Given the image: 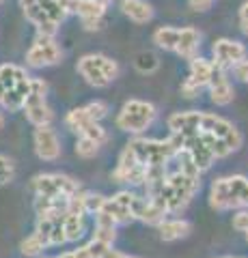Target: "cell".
Segmentation results:
<instances>
[{
    "label": "cell",
    "instance_id": "1",
    "mask_svg": "<svg viewBox=\"0 0 248 258\" xmlns=\"http://www.w3.org/2000/svg\"><path fill=\"white\" fill-rule=\"evenodd\" d=\"M199 187H201V179L199 176H190L175 170L171 174H166L164 185L160 187L158 196L149 200H154L156 205L162 207V211L166 215H175V213H181L190 205V200L194 198Z\"/></svg>",
    "mask_w": 248,
    "mask_h": 258
},
{
    "label": "cell",
    "instance_id": "2",
    "mask_svg": "<svg viewBox=\"0 0 248 258\" xmlns=\"http://www.w3.org/2000/svg\"><path fill=\"white\" fill-rule=\"evenodd\" d=\"M210 207L216 211L248 209V179L242 174L216 179L210 187Z\"/></svg>",
    "mask_w": 248,
    "mask_h": 258
},
{
    "label": "cell",
    "instance_id": "3",
    "mask_svg": "<svg viewBox=\"0 0 248 258\" xmlns=\"http://www.w3.org/2000/svg\"><path fill=\"white\" fill-rule=\"evenodd\" d=\"M127 149L132 151V155L136 157L140 166H169V161L177 155V149L171 142V138L166 140H147V138H134Z\"/></svg>",
    "mask_w": 248,
    "mask_h": 258
},
{
    "label": "cell",
    "instance_id": "4",
    "mask_svg": "<svg viewBox=\"0 0 248 258\" xmlns=\"http://www.w3.org/2000/svg\"><path fill=\"white\" fill-rule=\"evenodd\" d=\"M156 116H158V110L154 103L142 101V99H130L123 103L121 112L117 114V127L121 129V132L138 136L145 132L147 127H151Z\"/></svg>",
    "mask_w": 248,
    "mask_h": 258
},
{
    "label": "cell",
    "instance_id": "5",
    "mask_svg": "<svg viewBox=\"0 0 248 258\" xmlns=\"http://www.w3.org/2000/svg\"><path fill=\"white\" fill-rule=\"evenodd\" d=\"M33 189L37 196L43 198H71L80 191V183L74 176L50 172V174H37L33 179Z\"/></svg>",
    "mask_w": 248,
    "mask_h": 258
},
{
    "label": "cell",
    "instance_id": "6",
    "mask_svg": "<svg viewBox=\"0 0 248 258\" xmlns=\"http://www.w3.org/2000/svg\"><path fill=\"white\" fill-rule=\"evenodd\" d=\"M45 93H47V84L43 80L30 78V93L26 101H24V110H26V118L37 127L50 125L54 118V112L45 101Z\"/></svg>",
    "mask_w": 248,
    "mask_h": 258
},
{
    "label": "cell",
    "instance_id": "7",
    "mask_svg": "<svg viewBox=\"0 0 248 258\" xmlns=\"http://www.w3.org/2000/svg\"><path fill=\"white\" fill-rule=\"evenodd\" d=\"M199 132H205V134H212V136H216V138H220L233 153L242 149V144H244L242 132H239L231 120L222 118L218 114H210V112H201Z\"/></svg>",
    "mask_w": 248,
    "mask_h": 258
},
{
    "label": "cell",
    "instance_id": "8",
    "mask_svg": "<svg viewBox=\"0 0 248 258\" xmlns=\"http://www.w3.org/2000/svg\"><path fill=\"white\" fill-rule=\"evenodd\" d=\"M61 58H63V52L57 45V41H54V37H43V35H37L33 47L26 54V62L35 69L52 67V64L61 62Z\"/></svg>",
    "mask_w": 248,
    "mask_h": 258
},
{
    "label": "cell",
    "instance_id": "9",
    "mask_svg": "<svg viewBox=\"0 0 248 258\" xmlns=\"http://www.w3.org/2000/svg\"><path fill=\"white\" fill-rule=\"evenodd\" d=\"M65 123H67V127L71 129V132H76L80 136V138H89L93 142H97L100 147L108 140L106 129H104L100 123H95V120H91L89 116H86L84 108L71 110L69 114L65 116Z\"/></svg>",
    "mask_w": 248,
    "mask_h": 258
},
{
    "label": "cell",
    "instance_id": "10",
    "mask_svg": "<svg viewBox=\"0 0 248 258\" xmlns=\"http://www.w3.org/2000/svg\"><path fill=\"white\" fill-rule=\"evenodd\" d=\"M212 71H214V62L212 60H205L201 56L190 60V76L183 80L181 84V93L186 97H196L203 88L210 84V78H212Z\"/></svg>",
    "mask_w": 248,
    "mask_h": 258
},
{
    "label": "cell",
    "instance_id": "11",
    "mask_svg": "<svg viewBox=\"0 0 248 258\" xmlns=\"http://www.w3.org/2000/svg\"><path fill=\"white\" fill-rule=\"evenodd\" d=\"M214 52V67L218 69H231L233 64H237L239 60L246 58V45L239 43V41H233V39H218L212 47Z\"/></svg>",
    "mask_w": 248,
    "mask_h": 258
},
{
    "label": "cell",
    "instance_id": "12",
    "mask_svg": "<svg viewBox=\"0 0 248 258\" xmlns=\"http://www.w3.org/2000/svg\"><path fill=\"white\" fill-rule=\"evenodd\" d=\"M134 196H136V194L130 191V189L119 191V194H115L113 198H106V203H104L100 213L110 217L115 226L130 224L134 220V217H132V200H134Z\"/></svg>",
    "mask_w": 248,
    "mask_h": 258
},
{
    "label": "cell",
    "instance_id": "13",
    "mask_svg": "<svg viewBox=\"0 0 248 258\" xmlns=\"http://www.w3.org/2000/svg\"><path fill=\"white\" fill-rule=\"evenodd\" d=\"M35 153L43 161H54L61 157V140L50 125L35 129Z\"/></svg>",
    "mask_w": 248,
    "mask_h": 258
},
{
    "label": "cell",
    "instance_id": "14",
    "mask_svg": "<svg viewBox=\"0 0 248 258\" xmlns=\"http://www.w3.org/2000/svg\"><path fill=\"white\" fill-rule=\"evenodd\" d=\"M207 88H210L212 101L216 103V106H229V103L233 101V97H235V91H233V86H231V82H229L225 69H218V67H214Z\"/></svg>",
    "mask_w": 248,
    "mask_h": 258
},
{
    "label": "cell",
    "instance_id": "15",
    "mask_svg": "<svg viewBox=\"0 0 248 258\" xmlns=\"http://www.w3.org/2000/svg\"><path fill=\"white\" fill-rule=\"evenodd\" d=\"M169 129L171 134L177 136H192L199 132V123H201V112L190 110V112H175L169 116Z\"/></svg>",
    "mask_w": 248,
    "mask_h": 258
},
{
    "label": "cell",
    "instance_id": "16",
    "mask_svg": "<svg viewBox=\"0 0 248 258\" xmlns=\"http://www.w3.org/2000/svg\"><path fill=\"white\" fill-rule=\"evenodd\" d=\"M78 74L84 78L86 84H91L95 88H106L110 84V80L102 74V69L97 67V62H95V56L93 54H86L82 58L78 60Z\"/></svg>",
    "mask_w": 248,
    "mask_h": 258
},
{
    "label": "cell",
    "instance_id": "17",
    "mask_svg": "<svg viewBox=\"0 0 248 258\" xmlns=\"http://www.w3.org/2000/svg\"><path fill=\"white\" fill-rule=\"evenodd\" d=\"M201 47V32H199L194 26H186V28H179V41H177V52L181 58L192 60L196 58V52Z\"/></svg>",
    "mask_w": 248,
    "mask_h": 258
},
{
    "label": "cell",
    "instance_id": "18",
    "mask_svg": "<svg viewBox=\"0 0 248 258\" xmlns=\"http://www.w3.org/2000/svg\"><path fill=\"white\" fill-rule=\"evenodd\" d=\"M158 230L162 241H179V239H186L192 232V224L188 220H181V217H173V220L160 222Z\"/></svg>",
    "mask_w": 248,
    "mask_h": 258
},
{
    "label": "cell",
    "instance_id": "19",
    "mask_svg": "<svg viewBox=\"0 0 248 258\" xmlns=\"http://www.w3.org/2000/svg\"><path fill=\"white\" fill-rule=\"evenodd\" d=\"M121 11L136 24H147L154 18V7L145 0H121Z\"/></svg>",
    "mask_w": 248,
    "mask_h": 258
},
{
    "label": "cell",
    "instance_id": "20",
    "mask_svg": "<svg viewBox=\"0 0 248 258\" xmlns=\"http://www.w3.org/2000/svg\"><path fill=\"white\" fill-rule=\"evenodd\" d=\"M63 230H65V241H78L84 237L86 224H84V215L78 213H65L63 217Z\"/></svg>",
    "mask_w": 248,
    "mask_h": 258
},
{
    "label": "cell",
    "instance_id": "21",
    "mask_svg": "<svg viewBox=\"0 0 248 258\" xmlns=\"http://www.w3.org/2000/svg\"><path fill=\"white\" fill-rule=\"evenodd\" d=\"M115 237H117V226L113 224V220H110V217H106L104 213L95 215V235H93V239L102 241V243L113 245Z\"/></svg>",
    "mask_w": 248,
    "mask_h": 258
},
{
    "label": "cell",
    "instance_id": "22",
    "mask_svg": "<svg viewBox=\"0 0 248 258\" xmlns=\"http://www.w3.org/2000/svg\"><path fill=\"white\" fill-rule=\"evenodd\" d=\"M177 41H179V28H175V26H160L154 32V43L166 52H175Z\"/></svg>",
    "mask_w": 248,
    "mask_h": 258
},
{
    "label": "cell",
    "instance_id": "23",
    "mask_svg": "<svg viewBox=\"0 0 248 258\" xmlns=\"http://www.w3.org/2000/svg\"><path fill=\"white\" fill-rule=\"evenodd\" d=\"M26 78L28 74L18 64H0V84H3L5 91H11Z\"/></svg>",
    "mask_w": 248,
    "mask_h": 258
},
{
    "label": "cell",
    "instance_id": "24",
    "mask_svg": "<svg viewBox=\"0 0 248 258\" xmlns=\"http://www.w3.org/2000/svg\"><path fill=\"white\" fill-rule=\"evenodd\" d=\"M134 64L140 74H154V71L160 67V60H158V56L154 52H140L138 56H136Z\"/></svg>",
    "mask_w": 248,
    "mask_h": 258
},
{
    "label": "cell",
    "instance_id": "25",
    "mask_svg": "<svg viewBox=\"0 0 248 258\" xmlns=\"http://www.w3.org/2000/svg\"><path fill=\"white\" fill-rule=\"evenodd\" d=\"M20 249H22L24 256H28V258H39V254H41L43 249H45V245H43V241L33 232V235L26 237V239H24L22 243H20Z\"/></svg>",
    "mask_w": 248,
    "mask_h": 258
},
{
    "label": "cell",
    "instance_id": "26",
    "mask_svg": "<svg viewBox=\"0 0 248 258\" xmlns=\"http://www.w3.org/2000/svg\"><path fill=\"white\" fill-rule=\"evenodd\" d=\"M93 56H95V62H97V67L102 69V74L106 76L110 82L117 80V76H119V64H117V60L108 58V56H104V54H93Z\"/></svg>",
    "mask_w": 248,
    "mask_h": 258
},
{
    "label": "cell",
    "instance_id": "27",
    "mask_svg": "<svg viewBox=\"0 0 248 258\" xmlns=\"http://www.w3.org/2000/svg\"><path fill=\"white\" fill-rule=\"evenodd\" d=\"M24 101H26V97H22L15 88H11V91H5L3 99H0V103L9 110V112H15V110H22L24 108Z\"/></svg>",
    "mask_w": 248,
    "mask_h": 258
},
{
    "label": "cell",
    "instance_id": "28",
    "mask_svg": "<svg viewBox=\"0 0 248 258\" xmlns=\"http://www.w3.org/2000/svg\"><path fill=\"white\" fill-rule=\"evenodd\" d=\"M104 203H106V196H102V194H91V191H84V213L97 215V213L102 211Z\"/></svg>",
    "mask_w": 248,
    "mask_h": 258
},
{
    "label": "cell",
    "instance_id": "29",
    "mask_svg": "<svg viewBox=\"0 0 248 258\" xmlns=\"http://www.w3.org/2000/svg\"><path fill=\"white\" fill-rule=\"evenodd\" d=\"M84 112H86V116H89L91 120L100 123V120L108 114V103H106V101L95 99V101H91V103H86V106H84Z\"/></svg>",
    "mask_w": 248,
    "mask_h": 258
},
{
    "label": "cell",
    "instance_id": "30",
    "mask_svg": "<svg viewBox=\"0 0 248 258\" xmlns=\"http://www.w3.org/2000/svg\"><path fill=\"white\" fill-rule=\"evenodd\" d=\"M97 151H100L97 142H93L89 138H78V142H76V155L84 157V159H91V157L97 155Z\"/></svg>",
    "mask_w": 248,
    "mask_h": 258
},
{
    "label": "cell",
    "instance_id": "31",
    "mask_svg": "<svg viewBox=\"0 0 248 258\" xmlns=\"http://www.w3.org/2000/svg\"><path fill=\"white\" fill-rule=\"evenodd\" d=\"M13 174H15V168H13V161L9 157L0 155V185H7L13 181Z\"/></svg>",
    "mask_w": 248,
    "mask_h": 258
},
{
    "label": "cell",
    "instance_id": "32",
    "mask_svg": "<svg viewBox=\"0 0 248 258\" xmlns=\"http://www.w3.org/2000/svg\"><path fill=\"white\" fill-rule=\"evenodd\" d=\"M233 76L239 80V82H244V84H248V58H244V60H239L237 64H233Z\"/></svg>",
    "mask_w": 248,
    "mask_h": 258
},
{
    "label": "cell",
    "instance_id": "33",
    "mask_svg": "<svg viewBox=\"0 0 248 258\" xmlns=\"http://www.w3.org/2000/svg\"><path fill=\"white\" fill-rule=\"evenodd\" d=\"M239 26H242V30L248 35V3L239 7Z\"/></svg>",
    "mask_w": 248,
    "mask_h": 258
},
{
    "label": "cell",
    "instance_id": "34",
    "mask_svg": "<svg viewBox=\"0 0 248 258\" xmlns=\"http://www.w3.org/2000/svg\"><path fill=\"white\" fill-rule=\"evenodd\" d=\"M214 5V0H190V7L194 11H207Z\"/></svg>",
    "mask_w": 248,
    "mask_h": 258
},
{
    "label": "cell",
    "instance_id": "35",
    "mask_svg": "<svg viewBox=\"0 0 248 258\" xmlns=\"http://www.w3.org/2000/svg\"><path fill=\"white\" fill-rule=\"evenodd\" d=\"M102 258H127V256H125L123 252H119V249H113V245H110L106 252L102 254Z\"/></svg>",
    "mask_w": 248,
    "mask_h": 258
},
{
    "label": "cell",
    "instance_id": "36",
    "mask_svg": "<svg viewBox=\"0 0 248 258\" xmlns=\"http://www.w3.org/2000/svg\"><path fill=\"white\" fill-rule=\"evenodd\" d=\"M74 254H76V258H91V254H89V249H86V245L74 249Z\"/></svg>",
    "mask_w": 248,
    "mask_h": 258
},
{
    "label": "cell",
    "instance_id": "37",
    "mask_svg": "<svg viewBox=\"0 0 248 258\" xmlns=\"http://www.w3.org/2000/svg\"><path fill=\"white\" fill-rule=\"evenodd\" d=\"M59 258H76V254H74V249H71V252H63Z\"/></svg>",
    "mask_w": 248,
    "mask_h": 258
},
{
    "label": "cell",
    "instance_id": "38",
    "mask_svg": "<svg viewBox=\"0 0 248 258\" xmlns=\"http://www.w3.org/2000/svg\"><path fill=\"white\" fill-rule=\"evenodd\" d=\"M5 127V116H3V112H0V129Z\"/></svg>",
    "mask_w": 248,
    "mask_h": 258
},
{
    "label": "cell",
    "instance_id": "39",
    "mask_svg": "<svg viewBox=\"0 0 248 258\" xmlns=\"http://www.w3.org/2000/svg\"><path fill=\"white\" fill-rule=\"evenodd\" d=\"M244 237H246V241H248V228H246V232H244Z\"/></svg>",
    "mask_w": 248,
    "mask_h": 258
},
{
    "label": "cell",
    "instance_id": "40",
    "mask_svg": "<svg viewBox=\"0 0 248 258\" xmlns=\"http://www.w3.org/2000/svg\"><path fill=\"white\" fill-rule=\"evenodd\" d=\"M43 258H59V256H43Z\"/></svg>",
    "mask_w": 248,
    "mask_h": 258
},
{
    "label": "cell",
    "instance_id": "41",
    "mask_svg": "<svg viewBox=\"0 0 248 258\" xmlns=\"http://www.w3.org/2000/svg\"><path fill=\"white\" fill-rule=\"evenodd\" d=\"M218 258H233V256H218Z\"/></svg>",
    "mask_w": 248,
    "mask_h": 258
},
{
    "label": "cell",
    "instance_id": "42",
    "mask_svg": "<svg viewBox=\"0 0 248 258\" xmlns=\"http://www.w3.org/2000/svg\"><path fill=\"white\" fill-rule=\"evenodd\" d=\"M127 258H136V256H127Z\"/></svg>",
    "mask_w": 248,
    "mask_h": 258
},
{
    "label": "cell",
    "instance_id": "43",
    "mask_svg": "<svg viewBox=\"0 0 248 258\" xmlns=\"http://www.w3.org/2000/svg\"><path fill=\"white\" fill-rule=\"evenodd\" d=\"M244 258H248V256H244Z\"/></svg>",
    "mask_w": 248,
    "mask_h": 258
},
{
    "label": "cell",
    "instance_id": "44",
    "mask_svg": "<svg viewBox=\"0 0 248 258\" xmlns=\"http://www.w3.org/2000/svg\"><path fill=\"white\" fill-rule=\"evenodd\" d=\"M246 3H248V0H246Z\"/></svg>",
    "mask_w": 248,
    "mask_h": 258
}]
</instances>
